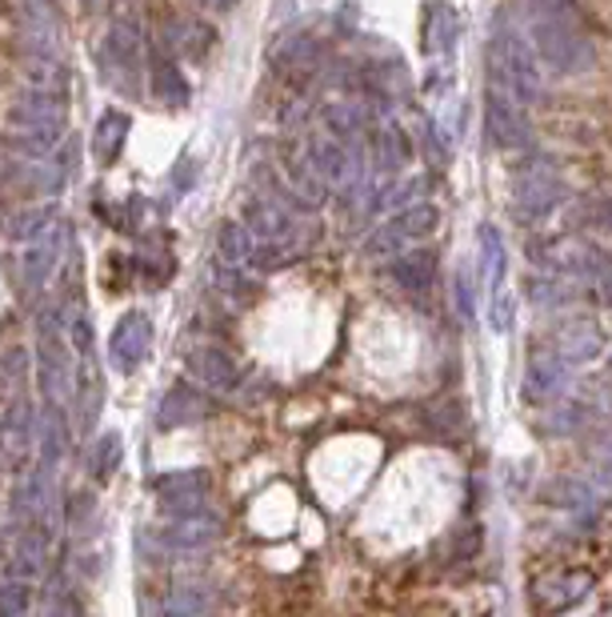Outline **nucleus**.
Listing matches in <instances>:
<instances>
[{
  "label": "nucleus",
  "instance_id": "2",
  "mask_svg": "<svg viewBox=\"0 0 612 617\" xmlns=\"http://www.w3.org/2000/svg\"><path fill=\"white\" fill-rule=\"evenodd\" d=\"M489 88L521 100V105H528V100L540 93L536 53L528 48L525 36L516 33V29H509V24L496 29V36H492V44H489Z\"/></svg>",
  "mask_w": 612,
  "mask_h": 617
},
{
  "label": "nucleus",
  "instance_id": "5",
  "mask_svg": "<svg viewBox=\"0 0 612 617\" xmlns=\"http://www.w3.org/2000/svg\"><path fill=\"white\" fill-rule=\"evenodd\" d=\"M220 533H225V521L212 509H185V513H173V521H164L153 533V541L164 553H200L208 545H217Z\"/></svg>",
  "mask_w": 612,
  "mask_h": 617
},
{
  "label": "nucleus",
  "instance_id": "41",
  "mask_svg": "<svg viewBox=\"0 0 612 617\" xmlns=\"http://www.w3.org/2000/svg\"><path fill=\"white\" fill-rule=\"evenodd\" d=\"M73 349H77L80 361H92V325H88V317L73 321Z\"/></svg>",
  "mask_w": 612,
  "mask_h": 617
},
{
  "label": "nucleus",
  "instance_id": "23",
  "mask_svg": "<svg viewBox=\"0 0 612 617\" xmlns=\"http://www.w3.org/2000/svg\"><path fill=\"white\" fill-rule=\"evenodd\" d=\"M149 80H153V93L161 105L168 109H185L188 97H193V88H188L185 73L168 61V56H153V65H149Z\"/></svg>",
  "mask_w": 612,
  "mask_h": 617
},
{
  "label": "nucleus",
  "instance_id": "24",
  "mask_svg": "<svg viewBox=\"0 0 612 617\" xmlns=\"http://www.w3.org/2000/svg\"><path fill=\"white\" fill-rule=\"evenodd\" d=\"M589 594H592L589 573H560V577H553V582L536 585V597H540V606L545 609H569Z\"/></svg>",
  "mask_w": 612,
  "mask_h": 617
},
{
  "label": "nucleus",
  "instance_id": "21",
  "mask_svg": "<svg viewBox=\"0 0 612 617\" xmlns=\"http://www.w3.org/2000/svg\"><path fill=\"white\" fill-rule=\"evenodd\" d=\"M433 277H437V261L428 249H413V253H396L393 257V281L396 289H405L408 297H425L433 289Z\"/></svg>",
  "mask_w": 612,
  "mask_h": 617
},
{
  "label": "nucleus",
  "instance_id": "37",
  "mask_svg": "<svg viewBox=\"0 0 612 617\" xmlns=\"http://www.w3.org/2000/svg\"><path fill=\"white\" fill-rule=\"evenodd\" d=\"M168 36L176 41L181 53H188L193 61H205L208 41H212V29H205L200 21H185V24H176V29H168Z\"/></svg>",
  "mask_w": 612,
  "mask_h": 617
},
{
  "label": "nucleus",
  "instance_id": "26",
  "mask_svg": "<svg viewBox=\"0 0 612 617\" xmlns=\"http://www.w3.org/2000/svg\"><path fill=\"white\" fill-rule=\"evenodd\" d=\"M29 441H33V418H29V405L17 401L12 413L4 418V425H0V453H4V462L12 465L29 457Z\"/></svg>",
  "mask_w": 612,
  "mask_h": 617
},
{
  "label": "nucleus",
  "instance_id": "8",
  "mask_svg": "<svg viewBox=\"0 0 612 617\" xmlns=\"http://www.w3.org/2000/svg\"><path fill=\"white\" fill-rule=\"evenodd\" d=\"M244 225L256 241H269V245H285V249H296L300 245V217L293 209H285L281 201L273 197H252L244 205Z\"/></svg>",
  "mask_w": 612,
  "mask_h": 617
},
{
  "label": "nucleus",
  "instance_id": "44",
  "mask_svg": "<svg viewBox=\"0 0 612 617\" xmlns=\"http://www.w3.org/2000/svg\"><path fill=\"white\" fill-rule=\"evenodd\" d=\"M601 465H604V474L612 477V437H609V441H604V445H601Z\"/></svg>",
  "mask_w": 612,
  "mask_h": 617
},
{
  "label": "nucleus",
  "instance_id": "35",
  "mask_svg": "<svg viewBox=\"0 0 612 617\" xmlns=\"http://www.w3.org/2000/svg\"><path fill=\"white\" fill-rule=\"evenodd\" d=\"M325 125L332 137H340L345 144H352L357 137L364 132V117L357 105H349V100H337V105H328L325 109Z\"/></svg>",
  "mask_w": 612,
  "mask_h": 617
},
{
  "label": "nucleus",
  "instance_id": "10",
  "mask_svg": "<svg viewBox=\"0 0 612 617\" xmlns=\"http://www.w3.org/2000/svg\"><path fill=\"white\" fill-rule=\"evenodd\" d=\"M65 121H68L65 93H53V88H36V85L24 88L9 109L12 129H65Z\"/></svg>",
  "mask_w": 612,
  "mask_h": 617
},
{
  "label": "nucleus",
  "instance_id": "20",
  "mask_svg": "<svg viewBox=\"0 0 612 617\" xmlns=\"http://www.w3.org/2000/svg\"><path fill=\"white\" fill-rule=\"evenodd\" d=\"M129 132H132V121H129V112H124V109H105V112H100L97 129H92V156H97L100 165L109 169V165H117V161H121Z\"/></svg>",
  "mask_w": 612,
  "mask_h": 617
},
{
  "label": "nucleus",
  "instance_id": "25",
  "mask_svg": "<svg viewBox=\"0 0 612 617\" xmlns=\"http://www.w3.org/2000/svg\"><path fill=\"white\" fill-rule=\"evenodd\" d=\"M65 445H68L65 405L44 401V418H41V465H44V469H56V462L65 457Z\"/></svg>",
  "mask_w": 612,
  "mask_h": 617
},
{
  "label": "nucleus",
  "instance_id": "4",
  "mask_svg": "<svg viewBox=\"0 0 612 617\" xmlns=\"http://www.w3.org/2000/svg\"><path fill=\"white\" fill-rule=\"evenodd\" d=\"M437 220H440L437 205H413V209L384 220L381 229L364 241V253H369L372 261H393L396 253H405L408 245L425 241L428 232L437 229Z\"/></svg>",
  "mask_w": 612,
  "mask_h": 617
},
{
  "label": "nucleus",
  "instance_id": "17",
  "mask_svg": "<svg viewBox=\"0 0 612 617\" xmlns=\"http://www.w3.org/2000/svg\"><path fill=\"white\" fill-rule=\"evenodd\" d=\"M460 17L449 0H428L425 17H420V48L428 56H449L457 48Z\"/></svg>",
  "mask_w": 612,
  "mask_h": 617
},
{
  "label": "nucleus",
  "instance_id": "34",
  "mask_svg": "<svg viewBox=\"0 0 612 617\" xmlns=\"http://www.w3.org/2000/svg\"><path fill=\"white\" fill-rule=\"evenodd\" d=\"M217 606V597H212V589H205V585L188 582V585H176L173 594L164 597V614H205V609Z\"/></svg>",
  "mask_w": 612,
  "mask_h": 617
},
{
  "label": "nucleus",
  "instance_id": "18",
  "mask_svg": "<svg viewBox=\"0 0 612 617\" xmlns=\"http://www.w3.org/2000/svg\"><path fill=\"white\" fill-rule=\"evenodd\" d=\"M504 273H509V253H504L501 229L481 225V232H477V285L484 293H496L504 285Z\"/></svg>",
  "mask_w": 612,
  "mask_h": 617
},
{
  "label": "nucleus",
  "instance_id": "42",
  "mask_svg": "<svg viewBox=\"0 0 612 617\" xmlns=\"http://www.w3.org/2000/svg\"><path fill=\"white\" fill-rule=\"evenodd\" d=\"M200 9H212V12H232L237 9V0H197Z\"/></svg>",
  "mask_w": 612,
  "mask_h": 617
},
{
  "label": "nucleus",
  "instance_id": "7",
  "mask_svg": "<svg viewBox=\"0 0 612 617\" xmlns=\"http://www.w3.org/2000/svg\"><path fill=\"white\" fill-rule=\"evenodd\" d=\"M77 389V374H73V357H68L65 342L56 337V325L41 321V393L53 405H68V397Z\"/></svg>",
  "mask_w": 612,
  "mask_h": 617
},
{
  "label": "nucleus",
  "instance_id": "27",
  "mask_svg": "<svg viewBox=\"0 0 612 617\" xmlns=\"http://www.w3.org/2000/svg\"><path fill=\"white\" fill-rule=\"evenodd\" d=\"M121 457H124V441L121 433H100L92 453H88V474L97 485H109L121 469Z\"/></svg>",
  "mask_w": 612,
  "mask_h": 617
},
{
  "label": "nucleus",
  "instance_id": "16",
  "mask_svg": "<svg viewBox=\"0 0 612 617\" xmlns=\"http://www.w3.org/2000/svg\"><path fill=\"white\" fill-rule=\"evenodd\" d=\"M569 369H572V361H565L560 353H536L525 369V381H521L525 401L540 405V401L560 397L565 389H569Z\"/></svg>",
  "mask_w": 612,
  "mask_h": 617
},
{
  "label": "nucleus",
  "instance_id": "1",
  "mask_svg": "<svg viewBox=\"0 0 612 617\" xmlns=\"http://www.w3.org/2000/svg\"><path fill=\"white\" fill-rule=\"evenodd\" d=\"M528 36H533L536 56L557 73H565V77L584 73L592 65V44L584 41L569 9H533Z\"/></svg>",
  "mask_w": 612,
  "mask_h": 617
},
{
  "label": "nucleus",
  "instance_id": "9",
  "mask_svg": "<svg viewBox=\"0 0 612 617\" xmlns=\"http://www.w3.org/2000/svg\"><path fill=\"white\" fill-rule=\"evenodd\" d=\"M149 353H153V321H149V313L132 308V313H124V317L117 321V329H112L109 357L121 374H132L136 365L149 361Z\"/></svg>",
  "mask_w": 612,
  "mask_h": 617
},
{
  "label": "nucleus",
  "instance_id": "3",
  "mask_svg": "<svg viewBox=\"0 0 612 617\" xmlns=\"http://www.w3.org/2000/svg\"><path fill=\"white\" fill-rule=\"evenodd\" d=\"M97 68L100 80L124 97H141V80H144V44L141 33L129 29V24H112L105 29L97 44Z\"/></svg>",
  "mask_w": 612,
  "mask_h": 617
},
{
  "label": "nucleus",
  "instance_id": "43",
  "mask_svg": "<svg viewBox=\"0 0 612 617\" xmlns=\"http://www.w3.org/2000/svg\"><path fill=\"white\" fill-rule=\"evenodd\" d=\"M533 9H572V0H533Z\"/></svg>",
  "mask_w": 612,
  "mask_h": 617
},
{
  "label": "nucleus",
  "instance_id": "19",
  "mask_svg": "<svg viewBox=\"0 0 612 617\" xmlns=\"http://www.w3.org/2000/svg\"><path fill=\"white\" fill-rule=\"evenodd\" d=\"M208 413H212V405L205 401V393H197V389H188V386H173L164 393L161 409H156V425H161V430H181V425L205 421Z\"/></svg>",
  "mask_w": 612,
  "mask_h": 617
},
{
  "label": "nucleus",
  "instance_id": "29",
  "mask_svg": "<svg viewBox=\"0 0 612 617\" xmlns=\"http://www.w3.org/2000/svg\"><path fill=\"white\" fill-rule=\"evenodd\" d=\"M217 249L225 264H249L252 249H256V237L249 232V225H237V220H225L217 232Z\"/></svg>",
  "mask_w": 612,
  "mask_h": 617
},
{
  "label": "nucleus",
  "instance_id": "14",
  "mask_svg": "<svg viewBox=\"0 0 612 617\" xmlns=\"http://www.w3.org/2000/svg\"><path fill=\"white\" fill-rule=\"evenodd\" d=\"M185 369L200 389H208V393H229V389L237 386V377H241L237 357H232L229 349H220V345H197V349L188 353Z\"/></svg>",
  "mask_w": 612,
  "mask_h": 617
},
{
  "label": "nucleus",
  "instance_id": "22",
  "mask_svg": "<svg viewBox=\"0 0 612 617\" xmlns=\"http://www.w3.org/2000/svg\"><path fill=\"white\" fill-rule=\"evenodd\" d=\"M285 173H288V185H293V197L300 201L305 209H320V205H325L328 185L320 181L317 169H313L308 153H285Z\"/></svg>",
  "mask_w": 612,
  "mask_h": 617
},
{
  "label": "nucleus",
  "instance_id": "30",
  "mask_svg": "<svg viewBox=\"0 0 612 617\" xmlns=\"http://www.w3.org/2000/svg\"><path fill=\"white\" fill-rule=\"evenodd\" d=\"M601 333H597V325H572V329L560 333L557 342V353L565 357V361H592L597 353H601Z\"/></svg>",
  "mask_w": 612,
  "mask_h": 617
},
{
  "label": "nucleus",
  "instance_id": "6",
  "mask_svg": "<svg viewBox=\"0 0 612 617\" xmlns=\"http://www.w3.org/2000/svg\"><path fill=\"white\" fill-rule=\"evenodd\" d=\"M560 193H565V188H560V176L548 165H533V169H525V173H516V181H513L516 220L533 225V220L548 217V213L560 205Z\"/></svg>",
  "mask_w": 612,
  "mask_h": 617
},
{
  "label": "nucleus",
  "instance_id": "12",
  "mask_svg": "<svg viewBox=\"0 0 612 617\" xmlns=\"http://www.w3.org/2000/svg\"><path fill=\"white\" fill-rule=\"evenodd\" d=\"M305 153L328 188H349L352 181H357V156H352V144H345L340 137H332V132L308 137Z\"/></svg>",
  "mask_w": 612,
  "mask_h": 617
},
{
  "label": "nucleus",
  "instance_id": "15",
  "mask_svg": "<svg viewBox=\"0 0 612 617\" xmlns=\"http://www.w3.org/2000/svg\"><path fill=\"white\" fill-rule=\"evenodd\" d=\"M208 469H176V474H161L153 481L156 497L168 513H185V509H200L208 501Z\"/></svg>",
  "mask_w": 612,
  "mask_h": 617
},
{
  "label": "nucleus",
  "instance_id": "36",
  "mask_svg": "<svg viewBox=\"0 0 612 617\" xmlns=\"http://www.w3.org/2000/svg\"><path fill=\"white\" fill-rule=\"evenodd\" d=\"M29 80H33L36 88H53V93H65L68 88V68L56 61V53H41L29 65Z\"/></svg>",
  "mask_w": 612,
  "mask_h": 617
},
{
  "label": "nucleus",
  "instance_id": "11",
  "mask_svg": "<svg viewBox=\"0 0 612 617\" xmlns=\"http://www.w3.org/2000/svg\"><path fill=\"white\" fill-rule=\"evenodd\" d=\"M528 105L504 97L496 88H489V105H484V125H489V141L496 149H525L528 144Z\"/></svg>",
  "mask_w": 612,
  "mask_h": 617
},
{
  "label": "nucleus",
  "instance_id": "33",
  "mask_svg": "<svg viewBox=\"0 0 612 617\" xmlns=\"http://www.w3.org/2000/svg\"><path fill=\"white\" fill-rule=\"evenodd\" d=\"M408 141H405V129L396 121H384V129H381V137H376V161H381V169H401L408 165Z\"/></svg>",
  "mask_w": 612,
  "mask_h": 617
},
{
  "label": "nucleus",
  "instance_id": "28",
  "mask_svg": "<svg viewBox=\"0 0 612 617\" xmlns=\"http://www.w3.org/2000/svg\"><path fill=\"white\" fill-rule=\"evenodd\" d=\"M61 132L65 129H12L9 132V149L24 161H44L61 149Z\"/></svg>",
  "mask_w": 612,
  "mask_h": 617
},
{
  "label": "nucleus",
  "instance_id": "40",
  "mask_svg": "<svg viewBox=\"0 0 612 617\" xmlns=\"http://www.w3.org/2000/svg\"><path fill=\"white\" fill-rule=\"evenodd\" d=\"M0 614H9V617L29 614V585H21V582L0 585Z\"/></svg>",
  "mask_w": 612,
  "mask_h": 617
},
{
  "label": "nucleus",
  "instance_id": "31",
  "mask_svg": "<svg viewBox=\"0 0 612 617\" xmlns=\"http://www.w3.org/2000/svg\"><path fill=\"white\" fill-rule=\"evenodd\" d=\"M273 61L288 73H300V68H313L320 61V44L313 36H288L273 48Z\"/></svg>",
  "mask_w": 612,
  "mask_h": 617
},
{
  "label": "nucleus",
  "instance_id": "45",
  "mask_svg": "<svg viewBox=\"0 0 612 617\" xmlns=\"http://www.w3.org/2000/svg\"><path fill=\"white\" fill-rule=\"evenodd\" d=\"M80 4H85V9H97V4H100V0H80Z\"/></svg>",
  "mask_w": 612,
  "mask_h": 617
},
{
  "label": "nucleus",
  "instance_id": "39",
  "mask_svg": "<svg viewBox=\"0 0 612 617\" xmlns=\"http://www.w3.org/2000/svg\"><path fill=\"white\" fill-rule=\"evenodd\" d=\"M457 308L465 321L477 317V269L472 264H460L457 269Z\"/></svg>",
  "mask_w": 612,
  "mask_h": 617
},
{
  "label": "nucleus",
  "instance_id": "13",
  "mask_svg": "<svg viewBox=\"0 0 612 617\" xmlns=\"http://www.w3.org/2000/svg\"><path fill=\"white\" fill-rule=\"evenodd\" d=\"M61 253H65V225H48L44 232H36L29 249L21 257V281L29 289H44L61 269Z\"/></svg>",
  "mask_w": 612,
  "mask_h": 617
},
{
  "label": "nucleus",
  "instance_id": "32",
  "mask_svg": "<svg viewBox=\"0 0 612 617\" xmlns=\"http://www.w3.org/2000/svg\"><path fill=\"white\" fill-rule=\"evenodd\" d=\"M56 220V205H36V209L12 213L9 225H4V237L9 241H33L36 232H44Z\"/></svg>",
  "mask_w": 612,
  "mask_h": 617
},
{
  "label": "nucleus",
  "instance_id": "38",
  "mask_svg": "<svg viewBox=\"0 0 612 617\" xmlns=\"http://www.w3.org/2000/svg\"><path fill=\"white\" fill-rule=\"evenodd\" d=\"M513 317H516V297L509 289H496L489 293V321H492V333H509L513 329Z\"/></svg>",
  "mask_w": 612,
  "mask_h": 617
}]
</instances>
